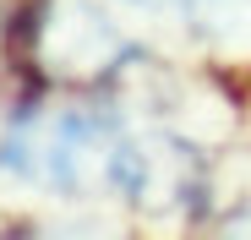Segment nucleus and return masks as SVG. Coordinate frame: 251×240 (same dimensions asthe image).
I'll return each instance as SVG.
<instances>
[{"label": "nucleus", "instance_id": "nucleus-1", "mask_svg": "<svg viewBox=\"0 0 251 240\" xmlns=\"http://www.w3.org/2000/svg\"><path fill=\"white\" fill-rule=\"evenodd\" d=\"M6 164L60 196H142L148 158L109 115L82 104H33L6 131Z\"/></svg>", "mask_w": 251, "mask_h": 240}, {"label": "nucleus", "instance_id": "nucleus-2", "mask_svg": "<svg viewBox=\"0 0 251 240\" xmlns=\"http://www.w3.org/2000/svg\"><path fill=\"white\" fill-rule=\"evenodd\" d=\"M131 6H153V11H186V17H202L213 0H131Z\"/></svg>", "mask_w": 251, "mask_h": 240}]
</instances>
